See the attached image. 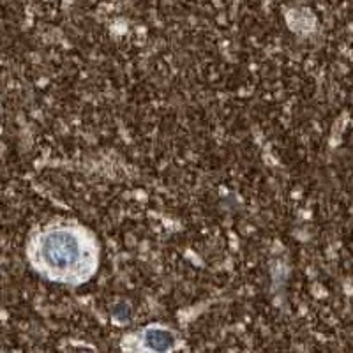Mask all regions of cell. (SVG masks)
Returning <instances> with one entry per match:
<instances>
[{"label": "cell", "mask_w": 353, "mask_h": 353, "mask_svg": "<svg viewBox=\"0 0 353 353\" xmlns=\"http://www.w3.org/2000/svg\"><path fill=\"white\" fill-rule=\"evenodd\" d=\"M34 263L43 274L61 281L87 279L96 267V249L87 233L72 226H55L34 242Z\"/></svg>", "instance_id": "1"}, {"label": "cell", "mask_w": 353, "mask_h": 353, "mask_svg": "<svg viewBox=\"0 0 353 353\" xmlns=\"http://www.w3.org/2000/svg\"><path fill=\"white\" fill-rule=\"evenodd\" d=\"M143 345L154 353H168L175 345V336L161 327H149L143 332Z\"/></svg>", "instance_id": "2"}]
</instances>
